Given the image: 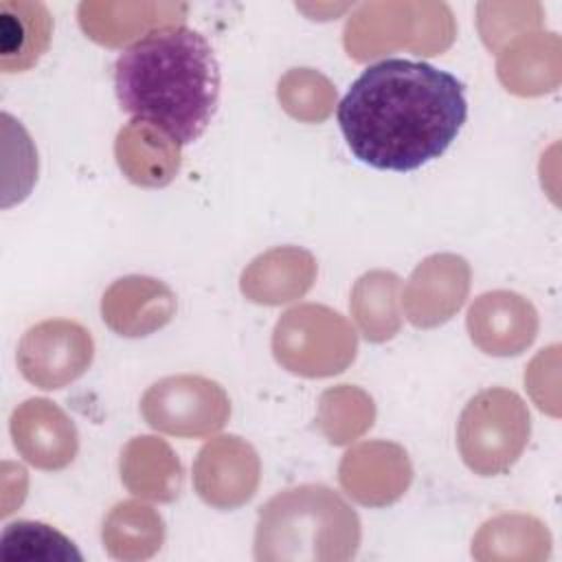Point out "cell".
I'll return each mask as SVG.
<instances>
[{"label":"cell","instance_id":"cell-1","mask_svg":"<svg viewBox=\"0 0 562 562\" xmlns=\"http://www.w3.org/2000/svg\"><path fill=\"white\" fill-rule=\"evenodd\" d=\"M465 116V90L454 75L402 57L367 66L336 112L351 154L382 171H413L439 158Z\"/></svg>","mask_w":562,"mask_h":562},{"label":"cell","instance_id":"cell-2","mask_svg":"<svg viewBox=\"0 0 562 562\" xmlns=\"http://www.w3.org/2000/svg\"><path fill=\"white\" fill-rule=\"evenodd\" d=\"M114 92L123 112L180 147L198 140L215 114L220 66L202 33L165 24L116 57Z\"/></svg>","mask_w":562,"mask_h":562},{"label":"cell","instance_id":"cell-3","mask_svg":"<svg viewBox=\"0 0 562 562\" xmlns=\"http://www.w3.org/2000/svg\"><path fill=\"white\" fill-rule=\"evenodd\" d=\"M358 544V514L325 485L283 490L259 509L257 560H349Z\"/></svg>","mask_w":562,"mask_h":562},{"label":"cell","instance_id":"cell-4","mask_svg":"<svg viewBox=\"0 0 562 562\" xmlns=\"http://www.w3.org/2000/svg\"><path fill=\"white\" fill-rule=\"evenodd\" d=\"M529 432L525 402L514 391L487 389L474 395L459 417V452L470 470L494 476L518 461Z\"/></svg>","mask_w":562,"mask_h":562},{"label":"cell","instance_id":"cell-5","mask_svg":"<svg viewBox=\"0 0 562 562\" xmlns=\"http://www.w3.org/2000/svg\"><path fill=\"white\" fill-rule=\"evenodd\" d=\"M140 413L154 430L204 437L226 424L231 402L224 389L209 378L169 375L147 389L140 400Z\"/></svg>","mask_w":562,"mask_h":562},{"label":"cell","instance_id":"cell-6","mask_svg":"<svg viewBox=\"0 0 562 562\" xmlns=\"http://www.w3.org/2000/svg\"><path fill=\"white\" fill-rule=\"evenodd\" d=\"M94 345L90 331L79 323L55 318L26 329L18 345L22 375L40 389H61L86 373Z\"/></svg>","mask_w":562,"mask_h":562},{"label":"cell","instance_id":"cell-7","mask_svg":"<svg viewBox=\"0 0 562 562\" xmlns=\"http://www.w3.org/2000/svg\"><path fill=\"white\" fill-rule=\"evenodd\" d=\"M11 437L22 457L42 470H61L77 454V430L48 400H29L11 415Z\"/></svg>","mask_w":562,"mask_h":562},{"label":"cell","instance_id":"cell-8","mask_svg":"<svg viewBox=\"0 0 562 562\" xmlns=\"http://www.w3.org/2000/svg\"><path fill=\"white\" fill-rule=\"evenodd\" d=\"M472 340L494 356L520 353L538 329L536 310L514 292H487L468 312Z\"/></svg>","mask_w":562,"mask_h":562},{"label":"cell","instance_id":"cell-9","mask_svg":"<svg viewBox=\"0 0 562 562\" xmlns=\"http://www.w3.org/2000/svg\"><path fill=\"white\" fill-rule=\"evenodd\" d=\"M233 472H259V459L252 446L233 435L231 457L226 468V437L206 443L193 465V481L198 494L215 507H237L246 503L259 483V476L233 474Z\"/></svg>","mask_w":562,"mask_h":562},{"label":"cell","instance_id":"cell-10","mask_svg":"<svg viewBox=\"0 0 562 562\" xmlns=\"http://www.w3.org/2000/svg\"><path fill=\"white\" fill-rule=\"evenodd\" d=\"M173 292L151 277H125L110 285L101 301L103 321L121 336H147L171 321Z\"/></svg>","mask_w":562,"mask_h":562},{"label":"cell","instance_id":"cell-11","mask_svg":"<svg viewBox=\"0 0 562 562\" xmlns=\"http://www.w3.org/2000/svg\"><path fill=\"white\" fill-rule=\"evenodd\" d=\"M50 13L42 2H0V66L2 72L31 68L48 48Z\"/></svg>","mask_w":562,"mask_h":562},{"label":"cell","instance_id":"cell-12","mask_svg":"<svg viewBox=\"0 0 562 562\" xmlns=\"http://www.w3.org/2000/svg\"><path fill=\"white\" fill-rule=\"evenodd\" d=\"M397 290L400 279L382 270L369 272L356 283L351 310L367 340L382 342L395 336L400 327Z\"/></svg>","mask_w":562,"mask_h":562},{"label":"cell","instance_id":"cell-13","mask_svg":"<svg viewBox=\"0 0 562 562\" xmlns=\"http://www.w3.org/2000/svg\"><path fill=\"white\" fill-rule=\"evenodd\" d=\"M2 562H83L70 538L35 520L9 522L0 536Z\"/></svg>","mask_w":562,"mask_h":562}]
</instances>
